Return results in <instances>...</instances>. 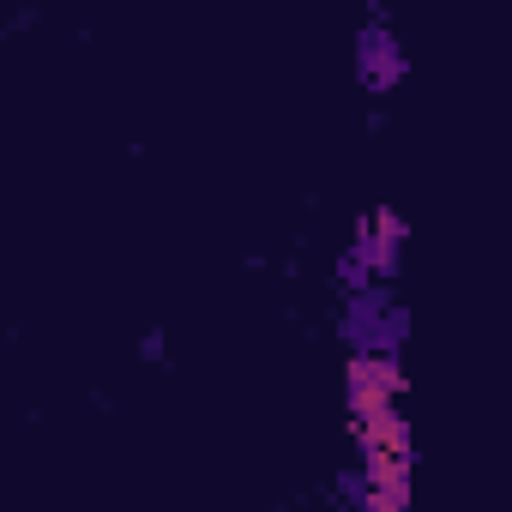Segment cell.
<instances>
[{"mask_svg": "<svg viewBox=\"0 0 512 512\" xmlns=\"http://www.w3.org/2000/svg\"><path fill=\"white\" fill-rule=\"evenodd\" d=\"M404 410V368L386 350H356L350 356V416H380Z\"/></svg>", "mask_w": 512, "mask_h": 512, "instance_id": "obj_1", "label": "cell"}, {"mask_svg": "<svg viewBox=\"0 0 512 512\" xmlns=\"http://www.w3.org/2000/svg\"><path fill=\"white\" fill-rule=\"evenodd\" d=\"M398 241H404V223H398L392 211H374V217H362L356 260H362L368 272H392V260H398Z\"/></svg>", "mask_w": 512, "mask_h": 512, "instance_id": "obj_2", "label": "cell"}]
</instances>
